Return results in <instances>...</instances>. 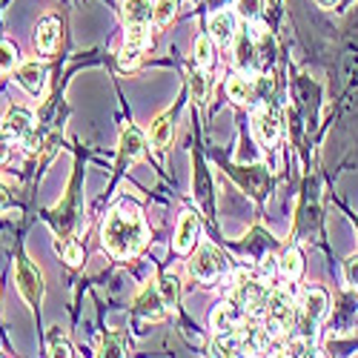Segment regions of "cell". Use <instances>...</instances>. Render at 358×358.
Instances as JSON below:
<instances>
[{"mask_svg":"<svg viewBox=\"0 0 358 358\" xmlns=\"http://www.w3.org/2000/svg\"><path fill=\"white\" fill-rule=\"evenodd\" d=\"M3 132L15 141H20L29 152H38V138H35V121H32V112L23 109V106H15L6 112L3 117Z\"/></svg>","mask_w":358,"mask_h":358,"instance_id":"obj_5","label":"cell"},{"mask_svg":"<svg viewBox=\"0 0 358 358\" xmlns=\"http://www.w3.org/2000/svg\"><path fill=\"white\" fill-rule=\"evenodd\" d=\"M9 161H12V149H9L6 143H0V166L9 164Z\"/></svg>","mask_w":358,"mask_h":358,"instance_id":"obj_33","label":"cell"},{"mask_svg":"<svg viewBox=\"0 0 358 358\" xmlns=\"http://www.w3.org/2000/svg\"><path fill=\"white\" fill-rule=\"evenodd\" d=\"M318 215H321L318 187L310 184V187H307V195H304V203H301V210H298V232H301V235H313L315 227H318Z\"/></svg>","mask_w":358,"mask_h":358,"instance_id":"obj_10","label":"cell"},{"mask_svg":"<svg viewBox=\"0 0 358 358\" xmlns=\"http://www.w3.org/2000/svg\"><path fill=\"white\" fill-rule=\"evenodd\" d=\"M132 307H135L138 315H143V318H149V321H161L166 304H164V295H161L158 284H155V287L146 284V287L135 295V304H132Z\"/></svg>","mask_w":358,"mask_h":358,"instance_id":"obj_8","label":"cell"},{"mask_svg":"<svg viewBox=\"0 0 358 358\" xmlns=\"http://www.w3.org/2000/svg\"><path fill=\"white\" fill-rule=\"evenodd\" d=\"M198 235H201V221L195 213H184L181 221H178V229H175V252L187 255L195 244H198Z\"/></svg>","mask_w":358,"mask_h":358,"instance_id":"obj_9","label":"cell"},{"mask_svg":"<svg viewBox=\"0 0 358 358\" xmlns=\"http://www.w3.org/2000/svg\"><path fill=\"white\" fill-rule=\"evenodd\" d=\"M252 132L264 146H275L281 135V112L275 106H261L252 117Z\"/></svg>","mask_w":358,"mask_h":358,"instance_id":"obj_7","label":"cell"},{"mask_svg":"<svg viewBox=\"0 0 358 358\" xmlns=\"http://www.w3.org/2000/svg\"><path fill=\"white\" fill-rule=\"evenodd\" d=\"M143 135L138 127H127L121 135V164H132L143 155Z\"/></svg>","mask_w":358,"mask_h":358,"instance_id":"obj_16","label":"cell"},{"mask_svg":"<svg viewBox=\"0 0 358 358\" xmlns=\"http://www.w3.org/2000/svg\"><path fill=\"white\" fill-rule=\"evenodd\" d=\"M235 64L241 66L244 72H252L255 69V46H252V38H238V43H235Z\"/></svg>","mask_w":358,"mask_h":358,"instance_id":"obj_20","label":"cell"},{"mask_svg":"<svg viewBox=\"0 0 358 358\" xmlns=\"http://www.w3.org/2000/svg\"><path fill=\"white\" fill-rule=\"evenodd\" d=\"M344 278H347L350 287H358V252H352L344 261Z\"/></svg>","mask_w":358,"mask_h":358,"instance_id":"obj_31","label":"cell"},{"mask_svg":"<svg viewBox=\"0 0 358 358\" xmlns=\"http://www.w3.org/2000/svg\"><path fill=\"white\" fill-rule=\"evenodd\" d=\"M355 229H358V218H355Z\"/></svg>","mask_w":358,"mask_h":358,"instance_id":"obj_35","label":"cell"},{"mask_svg":"<svg viewBox=\"0 0 358 358\" xmlns=\"http://www.w3.org/2000/svg\"><path fill=\"white\" fill-rule=\"evenodd\" d=\"M227 95H229V101H235V103H250V101H252V95H255L252 80H250V78H244V75L229 78V80H227Z\"/></svg>","mask_w":358,"mask_h":358,"instance_id":"obj_18","label":"cell"},{"mask_svg":"<svg viewBox=\"0 0 358 358\" xmlns=\"http://www.w3.org/2000/svg\"><path fill=\"white\" fill-rule=\"evenodd\" d=\"M17 83L26 89V92L41 95L43 86H46V69L38 66V64H23V66L17 69Z\"/></svg>","mask_w":358,"mask_h":358,"instance_id":"obj_15","label":"cell"},{"mask_svg":"<svg viewBox=\"0 0 358 358\" xmlns=\"http://www.w3.org/2000/svg\"><path fill=\"white\" fill-rule=\"evenodd\" d=\"M146 43H149L146 29H129L127 32V46L121 49V66L124 69H135L141 64V55H143Z\"/></svg>","mask_w":358,"mask_h":358,"instance_id":"obj_11","label":"cell"},{"mask_svg":"<svg viewBox=\"0 0 358 358\" xmlns=\"http://www.w3.org/2000/svg\"><path fill=\"white\" fill-rule=\"evenodd\" d=\"M175 6H178V0H155L152 20H155L158 29L166 26V23H172V17H175Z\"/></svg>","mask_w":358,"mask_h":358,"instance_id":"obj_23","label":"cell"},{"mask_svg":"<svg viewBox=\"0 0 358 358\" xmlns=\"http://www.w3.org/2000/svg\"><path fill=\"white\" fill-rule=\"evenodd\" d=\"M189 92H192V101L195 103H203L206 101V75L203 72H192L189 75Z\"/></svg>","mask_w":358,"mask_h":358,"instance_id":"obj_29","label":"cell"},{"mask_svg":"<svg viewBox=\"0 0 358 358\" xmlns=\"http://www.w3.org/2000/svg\"><path fill=\"white\" fill-rule=\"evenodd\" d=\"M15 284H17L20 295H23V301H26L29 307H38V304L43 301V275H41V270H38V266L29 261L26 255L17 258Z\"/></svg>","mask_w":358,"mask_h":358,"instance_id":"obj_4","label":"cell"},{"mask_svg":"<svg viewBox=\"0 0 358 358\" xmlns=\"http://www.w3.org/2000/svg\"><path fill=\"white\" fill-rule=\"evenodd\" d=\"M210 38L218 46H227L235 38V15L232 12H215L210 17Z\"/></svg>","mask_w":358,"mask_h":358,"instance_id":"obj_14","label":"cell"},{"mask_svg":"<svg viewBox=\"0 0 358 358\" xmlns=\"http://www.w3.org/2000/svg\"><path fill=\"white\" fill-rule=\"evenodd\" d=\"M35 41H38V49L43 55H52L57 49V43H61V20H57V17H43L38 23Z\"/></svg>","mask_w":358,"mask_h":358,"instance_id":"obj_13","label":"cell"},{"mask_svg":"<svg viewBox=\"0 0 358 358\" xmlns=\"http://www.w3.org/2000/svg\"><path fill=\"white\" fill-rule=\"evenodd\" d=\"M158 289H161V295H164L166 310H175V307H178V301H181V281H178L175 275H161Z\"/></svg>","mask_w":358,"mask_h":358,"instance_id":"obj_21","label":"cell"},{"mask_svg":"<svg viewBox=\"0 0 358 358\" xmlns=\"http://www.w3.org/2000/svg\"><path fill=\"white\" fill-rule=\"evenodd\" d=\"M101 238H103V247H106L109 255L132 258L146 241V224H143L141 210L129 201H124L121 206H115V210L106 215V221H103Z\"/></svg>","mask_w":358,"mask_h":358,"instance_id":"obj_1","label":"cell"},{"mask_svg":"<svg viewBox=\"0 0 358 358\" xmlns=\"http://www.w3.org/2000/svg\"><path fill=\"white\" fill-rule=\"evenodd\" d=\"M149 141H152L155 149H164L169 146L172 141V115H161L152 121V129H149Z\"/></svg>","mask_w":358,"mask_h":358,"instance_id":"obj_19","label":"cell"},{"mask_svg":"<svg viewBox=\"0 0 358 358\" xmlns=\"http://www.w3.org/2000/svg\"><path fill=\"white\" fill-rule=\"evenodd\" d=\"M229 175L235 178L238 187L258 201L266 198V192H270V172L264 166H229Z\"/></svg>","mask_w":358,"mask_h":358,"instance_id":"obj_6","label":"cell"},{"mask_svg":"<svg viewBox=\"0 0 358 358\" xmlns=\"http://www.w3.org/2000/svg\"><path fill=\"white\" fill-rule=\"evenodd\" d=\"M227 266L229 264H227L221 250H215L213 244H201V250L189 261V275L198 278L201 284H213L227 273Z\"/></svg>","mask_w":358,"mask_h":358,"instance_id":"obj_3","label":"cell"},{"mask_svg":"<svg viewBox=\"0 0 358 358\" xmlns=\"http://www.w3.org/2000/svg\"><path fill=\"white\" fill-rule=\"evenodd\" d=\"M318 6H324V9H330V6H336V0H315Z\"/></svg>","mask_w":358,"mask_h":358,"instance_id":"obj_34","label":"cell"},{"mask_svg":"<svg viewBox=\"0 0 358 358\" xmlns=\"http://www.w3.org/2000/svg\"><path fill=\"white\" fill-rule=\"evenodd\" d=\"M101 355H127V341H124V336L106 333L103 341H101Z\"/></svg>","mask_w":358,"mask_h":358,"instance_id":"obj_24","label":"cell"},{"mask_svg":"<svg viewBox=\"0 0 358 358\" xmlns=\"http://www.w3.org/2000/svg\"><path fill=\"white\" fill-rule=\"evenodd\" d=\"M195 64L201 69H210L213 66V38L210 35H201L195 41Z\"/></svg>","mask_w":358,"mask_h":358,"instance_id":"obj_22","label":"cell"},{"mask_svg":"<svg viewBox=\"0 0 358 358\" xmlns=\"http://www.w3.org/2000/svg\"><path fill=\"white\" fill-rule=\"evenodd\" d=\"M195 195L201 198L206 210H210V178H206V169L201 164L195 166Z\"/></svg>","mask_w":358,"mask_h":358,"instance_id":"obj_25","label":"cell"},{"mask_svg":"<svg viewBox=\"0 0 358 358\" xmlns=\"http://www.w3.org/2000/svg\"><path fill=\"white\" fill-rule=\"evenodd\" d=\"M46 350H49V355H66V358H69V355H75V347H72V344H69V341H66L61 333H57V330L49 336Z\"/></svg>","mask_w":358,"mask_h":358,"instance_id":"obj_26","label":"cell"},{"mask_svg":"<svg viewBox=\"0 0 358 358\" xmlns=\"http://www.w3.org/2000/svg\"><path fill=\"white\" fill-rule=\"evenodd\" d=\"M278 270L287 281H298L301 278V270H304V261H301V252H298V247H287L278 258Z\"/></svg>","mask_w":358,"mask_h":358,"instance_id":"obj_17","label":"cell"},{"mask_svg":"<svg viewBox=\"0 0 358 358\" xmlns=\"http://www.w3.org/2000/svg\"><path fill=\"white\" fill-rule=\"evenodd\" d=\"M9 206H12V198H9V192L3 187H0V213H6Z\"/></svg>","mask_w":358,"mask_h":358,"instance_id":"obj_32","label":"cell"},{"mask_svg":"<svg viewBox=\"0 0 358 358\" xmlns=\"http://www.w3.org/2000/svg\"><path fill=\"white\" fill-rule=\"evenodd\" d=\"M152 0H124V23L127 29H146L152 20Z\"/></svg>","mask_w":358,"mask_h":358,"instance_id":"obj_12","label":"cell"},{"mask_svg":"<svg viewBox=\"0 0 358 358\" xmlns=\"http://www.w3.org/2000/svg\"><path fill=\"white\" fill-rule=\"evenodd\" d=\"M15 64H17V49L12 43H6V41H0V75L12 72Z\"/></svg>","mask_w":358,"mask_h":358,"instance_id":"obj_27","label":"cell"},{"mask_svg":"<svg viewBox=\"0 0 358 358\" xmlns=\"http://www.w3.org/2000/svg\"><path fill=\"white\" fill-rule=\"evenodd\" d=\"M261 0H238V15H241L244 20H255L261 15Z\"/></svg>","mask_w":358,"mask_h":358,"instance_id":"obj_30","label":"cell"},{"mask_svg":"<svg viewBox=\"0 0 358 358\" xmlns=\"http://www.w3.org/2000/svg\"><path fill=\"white\" fill-rule=\"evenodd\" d=\"M61 252H64V261H66L69 266H78V264L83 261V247L75 241V238H66V241L61 244Z\"/></svg>","mask_w":358,"mask_h":358,"instance_id":"obj_28","label":"cell"},{"mask_svg":"<svg viewBox=\"0 0 358 358\" xmlns=\"http://www.w3.org/2000/svg\"><path fill=\"white\" fill-rule=\"evenodd\" d=\"M327 307H330V301H327L324 289H318V287L307 289L301 304H298V310H295V330L304 338H310L315 333V327L321 324V318L327 315Z\"/></svg>","mask_w":358,"mask_h":358,"instance_id":"obj_2","label":"cell"}]
</instances>
